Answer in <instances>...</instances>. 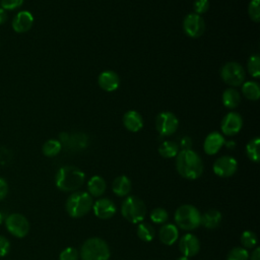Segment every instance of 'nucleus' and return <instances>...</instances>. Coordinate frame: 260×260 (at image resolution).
<instances>
[{
    "mask_svg": "<svg viewBox=\"0 0 260 260\" xmlns=\"http://www.w3.org/2000/svg\"><path fill=\"white\" fill-rule=\"evenodd\" d=\"M176 170L183 178L196 180L203 173V162L194 150L182 149L176 155Z\"/></svg>",
    "mask_w": 260,
    "mask_h": 260,
    "instance_id": "nucleus-1",
    "label": "nucleus"
},
{
    "mask_svg": "<svg viewBox=\"0 0 260 260\" xmlns=\"http://www.w3.org/2000/svg\"><path fill=\"white\" fill-rule=\"evenodd\" d=\"M85 181L84 173L74 166L61 167L55 175L56 187L64 192H75Z\"/></svg>",
    "mask_w": 260,
    "mask_h": 260,
    "instance_id": "nucleus-2",
    "label": "nucleus"
},
{
    "mask_svg": "<svg viewBox=\"0 0 260 260\" xmlns=\"http://www.w3.org/2000/svg\"><path fill=\"white\" fill-rule=\"evenodd\" d=\"M92 197L85 191H75L66 200L67 213L73 218H79L88 213L92 208Z\"/></svg>",
    "mask_w": 260,
    "mask_h": 260,
    "instance_id": "nucleus-3",
    "label": "nucleus"
},
{
    "mask_svg": "<svg viewBox=\"0 0 260 260\" xmlns=\"http://www.w3.org/2000/svg\"><path fill=\"white\" fill-rule=\"evenodd\" d=\"M110 255L109 245L105 240L98 237L87 239L79 251L81 260H109Z\"/></svg>",
    "mask_w": 260,
    "mask_h": 260,
    "instance_id": "nucleus-4",
    "label": "nucleus"
},
{
    "mask_svg": "<svg viewBox=\"0 0 260 260\" xmlns=\"http://www.w3.org/2000/svg\"><path fill=\"white\" fill-rule=\"evenodd\" d=\"M175 222L177 228L184 231H193L201 224V213L197 207L191 204H183L175 211Z\"/></svg>",
    "mask_w": 260,
    "mask_h": 260,
    "instance_id": "nucleus-5",
    "label": "nucleus"
},
{
    "mask_svg": "<svg viewBox=\"0 0 260 260\" xmlns=\"http://www.w3.org/2000/svg\"><path fill=\"white\" fill-rule=\"evenodd\" d=\"M121 214L129 222H142L146 215V206L144 202L135 196H128L121 205Z\"/></svg>",
    "mask_w": 260,
    "mask_h": 260,
    "instance_id": "nucleus-6",
    "label": "nucleus"
},
{
    "mask_svg": "<svg viewBox=\"0 0 260 260\" xmlns=\"http://www.w3.org/2000/svg\"><path fill=\"white\" fill-rule=\"evenodd\" d=\"M220 77L228 85L240 86L244 83L246 73L241 64L235 61H231L221 67Z\"/></svg>",
    "mask_w": 260,
    "mask_h": 260,
    "instance_id": "nucleus-7",
    "label": "nucleus"
},
{
    "mask_svg": "<svg viewBox=\"0 0 260 260\" xmlns=\"http://www.w3.org/2000/svg\"><path fill=\"white\" fill-rule=\"evenodd\" d=\"M7 231L16 238H24L29 232V222L20 213H11L5 219Z\"/></svg>",
    "mask_w": 260,
    "mask_h": 260,
    "instance_id": "nucleus-8",
    "label": "nucleus"
},
{
    "mask_svg": "<svg viewBox=\"0 0 260 260\" xmlns=\"http://www.w3.org/2000/svg\"><path fill=\"white\" fill-rule=\"evenodd\" d=\"M155 129L161 136H170L174 134L179 126L177 117L168 111L159 113L154 121Z\"/></svg>",
    "mask_w": 260,
    "mask_h": 260,
    "instance_id": "nucleus-9",
    "label": "nucleus"
},
{
    "mask_svg": "<svg viewBox=\"0 0 260 260\" xmlns=\"http://www.w3.org/2000/svg\"><path fill=\"white\" fill-rule=\"evenodd\" d=\"M183 29L185 34L193 39L201 37L205 30V22L201 15L189 13L183 20Z\"/></svg>",
    "mask_w": 260,
    "mask_h": 260,
    "instance_id": "nucleus-10",
    "label": "nucleus"
},
{
    "mask_svg": "<svg viewBox=\"0 0 260 260\" xmlns=\"http://www.w3.org/2000/svg\"><path fill=\"white\" fill-rule=\"evenodd\" d=\"M238 169V161L230 155H222L215 159L212 166L214 174L220 178L232 177Z\"/></svg>",
    "mask_w": 260,
    "mask_h": 260,
    "instance_id": "nucleus-11",
    "label": "nucleus"
},
{
    "mask_svg": "<svg viewBox=\"0 0 260 260\" xmlns=\"http://www.w3.org/2000/svg\"><path fill=\"white\" fill-rule=\"evenodd\" d=\"M243 126V119L240 114L236 112L228 113L221 120L220 129L226 136H234L240 132Z\"/></svg>",
    "mask_w": 260,
    "mask_h": 260,
    "instance_id": "nucleus-12",
    "label": "nucleus"
},
{
    "mask_svg": "<svg viewBox=\"0 0 260 260\" xmlns=\"http://www.w3.org/2000/svg\"><path fill=\"white\" fill-rule=\"evenodd\" d=\"M94 215L100 219H109L113 217L117 211L116 205L109 198H100L92 204Z\"/></svg>",
    "mask_w": 260,
    "mask_h": 260,
    "instance_id": "nucleus-13",
    "label": "nucleus"
},
{
    "mask_svg": "<svg viewBox=\"0 0 260 260\" xmlns=\"http://www.w3.org/2000/svg\"><path fill=\"white\" fill-rule=\"evenodd\" d=\"M179 250L186 257H193L200 251V242L192 234H186L179 240Z\"/></svg>",
    "mask_w": 260,
    "mask_h": 260,
    "instance_id": "nucleus-14",
    "label": "nucleus"
},
{
    "mask_svg": "<svg viewBox=\"0 0 260 260\" xmlns=\"http://www.w3.org/2000/svg\"><path fill=\"white\" fill-rule=\"evenodd\" d=\"M34 24V16L27 10L17 12L12 20V28L14 31L23 34L28 31Z\"/></svg>",
    "mask_w": 260,
    "mask_h": 260,
    "instance_id": "nucleus-15",
    "label": "nucleus"
},
{
    "mask_svg": "<svg viewBox=\"0 0 260 260\" xmlns=\"http://www.w3.org/2000/svg\"><path fill=\"white\" fill-rule=\"evenodd\" d=\"M225 143L224 137L216 131H213L211 133H209L203 142V149L204 152L208 155H213L216 154L220 148L223 146V144Z\"/></svg>",
    "mask_w": 260,
    "mask_h": 260,
    "instance_id": "nucleus-16",
    "label": "nucleus"
},
{
    "mask_svg": "<svg viewBox=\"0 0 260 260\" xmlns=\"http://www.w3.org/2000/svg\"><path fill=\"white\" fill-rule=\"evenodd\" d=\"M98 83L103 90L111 92L119 87L120 78L116 72L112 70H106L99 75Z\"/></svg>",
    "mask_w": 260,
    "mask_h": 260,
    "instance_id": "nucleus-17",
    "label": "nucleus"
},
{
    "mask_svg": "<svg viewBox=\"0 0 260 260\" xmlns=\"http://www.w3.org/2000/svg\"><path fill=\"white\" fill-rule=\"evenodd\" d=\"M124 127L130 132H138L143 127V119L141 115L134 110L127 111L122 118Z\"/></svg>",
    "mask_w": 260,
    "mask_h": 260,
    "instance_id": "nucleus-18",
    "label": "nucleus"
},
{
    "mask_svg": "<svg viewBox=\"0 0 260 260\" xmlns=\"http://www.w3.org/2000/svg\"><path fill=\"white\" fill-rule=\"evenodd\" d=\"M158 237L160 242L164 245L167 246H172L175 244L179 238V231L177 225L173 223H167L164 224L158 232Z\"/></svg>",
    "mask_w": 260,
    "mask_h": 260,
    "instance_id": "nucleus-19",
    "label": "nucleus"
},
{
    "mask_svg": "<svg viewBox=\"0 0 260 260\" xmlns=\"http://www.w3.org/2000/svg\"><path fill=\"white\" fill-rule=\"evenodd\" d=\"M221 219L222 215L217 209H208L201 214V224L208 230L216 229L220 224Z\"/></svg>",
    "mask_w": 260,
    "mask_h": 260,
    "instance_id": "nucleus-20",
    "label": "nucleus"
},
{
    "mask_svg": "<svg viewBox=\"0 0 260 260\" xmlns=\"http://www.w3.org/2000/svg\"><path fill=\"white\" fill-rule=\"evenodd\" d=\"M112 190L119 197L127 196L131 191L130 179L125 175L118 176L112 184Z\"/></svg>",
    "mask_w": 260,
    "mask_h": 260,
    "instance_id": "nucleus-21",
    "label": "nucleus"
},
{
    "mask_svg": "<svg viewBox=\"0 0 260 260\" xmlns=\"http://www.w3.org/2000/svg\"><path fill=\"white\" fill-rule=\"evenodd\" d=\"M107 189V183L105 179L101 176H93L87 182L88 194L93 197L102 196Z\"/></svg>",
    "mask_w": 260,
    "mask_h": 260,
    "instance_id": "nucleus-22",
    "label": "nucleus"
},
{
    "mask_svg": "<svg viewBox=\"0 0 260 260\" xmlns=\"http://www.w3.org/2000/svg\"><path fill=\"white\" fill-rule=\"evenodd\" d=\"M241 95L239 91L233 87L226 88L222 93V103L228 109H235L240 105Z\"/></svg>",
    "mask_w": 260,
    "mask_h": 260,
    "instance_id": "nucleus-23",
    "label": "nucleus"
},
{
    "mask_svg": "<svg viewBox=\"0 0 260 260\" xmlns=\"http://www.w3.org/2000/svg\"><path fill=\"white\" fill-rule=\"evenodd\" d=\"M244 96L250 101H257L260 98V87L255 81H246L242 84Z\"/></svg>",
    "mask_w": 260,
    "mask_h": 260,
    "instance_id": "nucleus-24",
    "label": "nucleus"
},
{
    "mask_svg": "<svg viewBox=\"0 0 260 260\" xmlns=\"http://www.w3.org/2000/svg\"><path fill=\"white\" fill-rule=\"evenodd\" d=\"M179 152V145L174 141H164L158 147V153L165 158L176 157Z\"/></svg>",
    "mask_w": 260,
    "mask_h": 260,
    "instance_id": "nucleus-25",
    "label": "nucleus"
},
{
    "mask_svg": "<svg viewBox=\"0 0 260 260\" xmlns=\"http://www.w3.org/2000/svg\"><path fill=\"white\" fill-rule=\"evenodd\" d=\"M259 146H260V139L258 137L252 138L246 146V154L248 158L251 161L258 162L260 159V151H259Z\"/></svg>",
    "mask_w": 260,
    "mask_h": 260,
    "instance_id": "nucleus-26",
    "label": "nucleus"
},
{
    "mask_svg": "<svg viewBox=\"0 0 260 260\" xmlns=\"http://www.w3.org/2000/svg\"><path fill=\"white\" fill-rule=\"evenodd\" d=\"M155 235L154 228L147 222H139L137 226V236L143 242H150Z\"/></svg>",
    "mask_w": 260,
    "mask_h": 260,
    "instance_id": "nucleus-27",
    "label": "nucleus"
},
{
    "mask_svg": "<svg viewBox=\"0 0 260 260\" xmlns=\"http://www.w3.org/2000/svg\"><path fill=\"white\" fill-rule=\"evenodd\" d=\"M62 149V144L57 139H49L47 140L42 147L43 153L48 157H53L57 155Z\"/></svg>",
    "mask_w": 260,
    "mask_h": 260,
    "instance_id": "nucleus-28",
    "label": "nucleus"
},
{
    "mask_svg": "<svg viewBox=\"0 0 260 260\" xmlns=\"http://www.w3.org/2000/svg\"><path fill=\"white\" fill-rule=\"evenodd\" d=\"M242 247L246 250L252 249L257 245V236L252 231H245L241 235Z\"/></svg>",
    "mask_w": 260,
    "mask_h": 260,
    "instance_id": "nucleus-29",
    "label": "nucleus"
},
{
    "mask_svg": "<svg viewBox=\"0 0 260 260\" xmlns=\"http://www.w3.org/2000/svg\"><path fill=\"white\" fill-rule=\"evenodd\" d=\"M247 68L250 73L255 78H258L260 76V57L258 54H254L250 56L247 63Z\"/></svg>",
    "mask_w": 260,
    "mask_h": 260,
    "instance_id": "nucleus-30",
    "label": "nucleus"
},
{
    "mask_svg": "<svg viewBox=\"0 0 260 260\" xmlns=\"http://www.w3.org/2000/svg\"><path fill=\"white\" fill-rule=\"evenodd\" d=\"M150 219L157 224H162L169 219V213L165 208L156 207L150 212Z\"/></svg>",
    "mask_w": 260,
    "mask_h": 260,
    "instance_id": "nucleus-31",
    "label": "nucleus"
},
{
    "mask_svg": "<svg viewBox=\"0 0 260 260\" xmlns=\"http://www.w3.org/2000/svg\"><path fill=\"white\" fill-rule=\"evenodd\" d=\"M226 260H249V252L243 247H235L228 253Z\"/></svg>",
    "mask_w": 260,
    "mask_h": 260,
    "instance_id": "nucleus-32",
    "label": "nucleus"
},
{
    "mask_svg": "<svg viewBox=\"0 0 260 260\" xmlns=\"http://www.w3.org/2000/svg\"><path fill=\"white\" fill-rule=\"evenodd\" d=\"M260 0H251L248 6V14L250 18L255 21L259 22L260 20Z\"/></svg>",
    "mask_w": 260,
    "mask_h": 260,
    "instance_id": "nucleus-33",
    "label": "nucleus"
},
{
    "mask_svg": "<svg viewBox=\"0 0 260 260\" xmlns=\"http://www.w3.org/2000/svg\"><path fill=\"white\" fill-rule=\"evenodd\" d=\"M79 251L73 247H67L59 255V260H78Z\"/></svg>",
    "mask_w": 260,
    "mask_h": 260,
    "instance_id": "nucleus-34",
    "label": "nucleus"
},
{
    "mask_svg": "<svg viewBox=\"0 0 260 260\" xmlns=\"http://www.w3.org/2000/svg\"><path fill=\"white\" fill-rule=\"evenodd\" d=\"M194 13L203 14L209 9V1L208 0H195L193 3Z\"/></svg>",
    "mask_w": 260,
    "mask_h": 260,
    "instance_id": "nucleus-35",
    "label": "nucleus"
},
{
    "mask_svg": "<svg viewBox=\"0 0 260 260\" xmlns=\"http://www.w3.org/2000/svg\"><path fill=\"white\" fill-rule=\"evenodd\" d=\"M23 3V0H0L1 8L4 10H14L19 8Z\"/></svg>",
    "mask_w": 260,
    "mask_h": 260,
    "instance_id": "nucleus-36",
    "label": "nucleus"
},
{
    "mask_svg": "<svg viewBox=\"0 0 260 260\" xmlns=\"http://www.w3.org/2000/svg\"><path fill=\"white\" fill-rule=\"evenodd\" d=\"M10 250V243L7 238L0 235V257H4Z\"/></svg>",
    "mask_w": 260,
    "mask_h": 260,
    "instance_id": "nucleus-37",
    "label": "nucleus"
},
{
    "mask_svg": "<svg viewBox=\"0 0 260 260\" xmlns=\"http://www.w3.org/2000/svg\"><path fill=\"white\" fill-rule=\"evenodd\" d=\"M7 193H8L7 182L2 177H0V201L6 197Z\"/></svg>",
    "mask_w": 260,
    "mask_h": 260,
    "instance_id": "nucleus-38",
    "label": "nucleus"
},
{
    "mask_svg": "<svg viewBox=\"0 0 260 260\" xmlns=\"http://www.w3.org/2000/svg\"><path fill=\"white\" fill-rule=\"evenodd\" d=\"M10 159V153L6 148L0 149V164L5 165Z\"/></svg>",
    "mask_w": 260,
    "mask_h": 260,
    "instance_id": "nucleus-39",
    "label": "nucleus"
},
{
    "mask_svg": "<svg viewBox=\"0 0 260 260\" xmlns=\"http://www.w3.org/2000/svg\"><path fill=\"white\" fill-rule=\"evenodd\" d=\"M191 139L189 137H184L181 140L180 146L182 147V149H191Z\"/></svg>",
    "mask_w": 260,
    "mask_h": 260,
    "instance_id": "nucleus-40",
    "label": "nucleus"
},
{
    "mask_svg": "<svg viewBox=\"0 0 260 260\" xmlns=\"http://www.w3.org/2000/svg\"><path fill=\"white\" fill-rule=\"evenodd\" d=\"M249 258L250 260H260V248L257 247L256 249H254L252 254L249 255Z\"/></svg>",
    "mask_w": 260,
    "mask_h": 260,
    "instance_id": "nucleus-41",
    "label": "nucleus"
},
{
    "mask_svg": "<svg viewBox=\"0 0 260 260\" xmlns=\"http://www.w3.org/2000/svg\"><path fill=\"white\" fill-rule=\"evenodd\" d=\"M7 18H8V15H7L6 10H4L3 8H0V25L5 23Z\"/></svg>",
    "mask_w": 260,
    "mask_h": 260,
    "instance_id": "nucleus-42",
    "label": "nucleus"
},
{
    "mask_svg": "<svg viewBox=\"0 0 260 260\" xmlns=\"http://www.w3.org/2000/svg\"><path fill=\"white\" fill-rule=\"evenodd\" d=\"M233 146H235V143H234V141H229V142H226V147H229V148H232Z\"/></svg>",
    "mask_w": 260,
    "mask_h": 260,
    "instance_id": "nucleus-43",
    "label": "nucleus"
},
{
    "mask_svg": "<svg viewBox=\"0 0 260 260\" xmlns=\"http://www.w3.org/2000/svg\"><path fill=\"white\" fill-rule=\"evenodd\" d=\"M176 260H190V259L188 257H186V256H181V257L177 258Z\"/></svg>",
    "mask_w": 260,
    "mask_h": 260,
    "instance_id": "nucleus-44",
    "label": "nucleus"
},
{
    "mask_svg": "<svg viewBox=\"0 0 260 260\" xmlns=\"http://www.w3.org/2000/svg\"><path fill=\"white\" fill-rule=\"evenodd\" d=\"M2 221H3V214L0 212V224L2 223Z\"/></svg>",
    "mask_w": 260,
    "mask_h": 260,
    "instance_id": "nucleus-45",
    "label": "nucleus"
}]
</instances>
